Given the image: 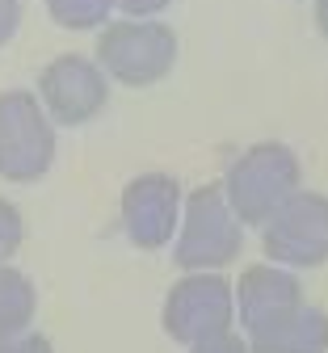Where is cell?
Segmentation results:
<instances>
[{
    "instance_id": "8",
    "label": "cell",
    "mask_w": 328,
    "mask_h": 353,
    "mask_svg": "<svg viewBox=\"0 0 328 353\" xmlns=\"http://www.w3.org/2000/svg\"><path fill=\"white\" fill-rule=\"evenodd\" d=\"M181 185L168 172H144L122 190V228L135 248H160L177 236Z\"/></svg>"
},
{
    "instance_id": "12",
    "label": "cell",
    "mask_w": 328,
    "mask_h": 353,
    "mask_svg": "<svg viewBox=\"0 0 328 353\" xmlns=\"http://www.w3.org/2000/svg\"><path fill=\"white\" fill-rule=\"evenodd\" d=\"M118 0H46V13L64 30H97L114 13Z\"/></svg>"
},
{
    "instance_id": "1",
    "label": "cell",
    "mask_w": 328,
    "mask_h": 353,
    "mask_svg": "<svg viewBox=\"0 0 328 353\" xmlns=\"http://www.w3.org/2000/svg\"><path fill=\"white\" fill-rule=\"evenodd\" d=\"M244 219L231 210L223 185H198L185 202L181 236L173 244V261L181 270H223L240 256Z\"/></svg>"
},
{
    "instance_id": "10",
    "label": "cell",
    "mask_w": 328,
    "mask_h": 353,
    "mask_svg": "<svg viewBox=\"0 0 328 353\" xmlns=\"http://www.w3.org/2000/svg\"><path fill=\"white\" fill-rule=\"evenodd\" d=\"M299 299H303V290H299V282H295L287 270L253 265V270H244L240 282H236V316H240V324L253 332L257 324L273 320L278 312L295 307Z\"/></svg>"
},
{
    "instance_id": "9",
    "label": "cell",
    "mask_w": 328,
    "mask_h": 353,
    "mask_svg": "<svg viewBox=\"0 0 328 353\" xmlns=\"http://www.w3.org/2000/svg\"><path fill=\"white\" fill-rule=\"evenodd\" d=\"M253 353H324L328 349V316L311 303H295L273 320L257 324L249 332Z\"/></svg>"
},
{
    "instance_id": "4",
    "label": "cell",
    "mask_w": 328,
    "mask_h": 353,
    "mask_svg": "<svg viewBox=\"0 0 328 353\" xmlns=\"http://www.w3.org/2000/svg\"><path fill=\"white\" fill-rule=\"evenodd\" d=\"M55 164V130L46 122L42 97L13 88L0 93V176L30 185Z\"/></svg>"
},
{
    "instance_id": "2",
    "label": "cell",
    "mask_w": 328,
    "mask_h": 353,
    "mask_svg": "<svg viewBox=\"0 0 328 353\" xmlns=\"http://www.w3.org/2000/svg\"><path fill=\"white\" fill-rule=\"evenodd\" d=\"M223 194L249 228H261L265 219L282 206L291 194H299V160L282 143H257L227 168Z\"/></svg>"
},
{
    "instance_id": "6",
    "label": "cell",
    "mask_w": 328,
    "mask_h": 353,
    "mask_svg": "<svg viewBox=\"0 0 328 353\" xmlns=\"http://www.w3.org/2000/svg\"><path fill=\"white\" fill-rule=\"evenodd\" d=\"M231 316H236V294L215 270L185 274L164 299V332L181 345H198L215 332H227Z\"/></svg>"
},
{
    "instance_id": "16",
    "label": "cell",
    "mask_w": 328,
    "mask_h": 353,
    "mask_svg": "<svg viewBox=\"0 0 328 353\" xmlns=\"http://www.w3.org/2000/svg\"><path fill=\"white\" fill-rule=\"evenodd\" d=\"M21 26V0H0V47L17 34Z\"/></svg>"
},
{
    "instance_id": "7",
    "label": "cell",
    "mask_w": 328,
    "mask_h": 353,
    "mask_svg": "<svg viewBox=\"0 0 328 353\" xmlns=\"http://www.w3.org/2000/svg\"><path fill=\"white\" fill-rule=\"evenodd\" d=\"M38 97L55 122L64 126H80L88 118H97L110 101V84H106V68L88 63L84 55H59L42 68L38 76Z\"/></svg>"
},
{
    "instance_id": "11",
    "label": "cell",
    "mask_w": 328,
    "mask_h": 353,
    "mask_svg": "<svg viewBox=\"0 0 328 353\" xmlns=\"http://www.w3.org/2000/svg\"><path fill=\"white\" fill-rule=\"evenodd\" d=\"M38 312V294H34V282L13 270V265L0 261V336L9 332H26L30 320Z\"/></svg>"
},
{
    "instance_id": "14",
    "label": "cell",
    "mask_w": 328,
    "mask_h": 353,
    "mask_svg": "<svg viewBox=\"0 0 328 353\" xmlns=\"http://www.w3.org/2000/svg\"><path fill=\"white\" fill-rule=\"evenodd\" d=\"M0 353H55L42 332H9L0 336Z\"/></svg>"
},
{
    "instance_id": "13",
    "label": "cell",
    "mask_w": 328,
    "mask_h": 353,
    "mask_svg": "<svg viewBox=\"0 0 328 353\" xmlns=\"http://www.w3.org/2000/svg\"><path fill=\"white\" fill-rule=\"evenodd\" d=\"M21 236H26V223H21L17 206L0 198V261H9L21 248Z\"/></svg>"
},
{
    "instance_id": "5",
    "label": "cell",
    "mask_w": 328,
    "mask_h": 353,
    "mask_svg": "<svg viewBox=\"0 0 328 353\" xmlns=\"http://www.w3.org/2000/svg\"><path fill=\"white\" fill-rule=\"evenodd\" d=\"M261 244L269 261L311 270L328 261V198L324 194H291L261 223Z\"/></svg>"
},
{
    "instance_id": "15",
    "label": "cell",
    "mask_w": 328,
    "mask_h": 353,
    "mask_svg": "<svg viewBox=\"0 0 328 353\" xmlns=\"http://www.w3.org/2000/svg\"><path fill=\"white\" fill-rule=\"evenodd\" d=\"M190 353H253L240 336H231V332H215V336H206V341H198Z\"/></svg>"
},
{
    "instance_id": "3",
    "label": "cell",
    "mask_w": 328,
    "mask_h": 353,
    "mask_svg": "<svg viewBox=\"0 0 328 353\" xmlns=\"http://www.w3.org/2000/svg\"><path fill=\"white\" fill-rule=\"evenodd\" d=\"M97 63L126 88H148L177 63V34L160 21H110L97 34Z\"/></svg>"
},
{
    "instance_id": "17",
    "label": "cell",
    "mask_w": 328,
    "mask_h": 353,
    "mask_svg": "<svg viewBox=\"0 0 328 353\" xmlns=\"http://www.w3.org/2000/svg\"><path fill=\"white\" fill-rule=\"evenodd\" d=\"M168 5H173V0H118V9L131 13V17H152V13H160Z\"/></svg>"
},
{
    "instance_id": "18",
    "label": "cell",
    "mask_w": 328,
    "mask_h": 353,
    "mask_svg": "<svg viewBox=\"0 0 328 353\" xmlns=\"http://www.w3.org/2000/svg\"><path fill=\"white\" fill-rule=\"evenodd\" d=\"M316 26H320V34L328 38V0H316Z\"/></svg>"
}]
</instances>
